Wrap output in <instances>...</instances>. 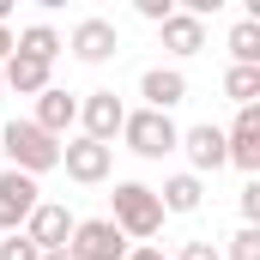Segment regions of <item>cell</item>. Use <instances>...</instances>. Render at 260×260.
I'll return each mask as SVG.
<instances>
[{"mask_svg": "<svg viewBox=\"0 0 260 260\" xmlns=\"http://www.w3.org/2000/svg\"><path fill=\"white\" fill-rule=\"evenodd\" d=\"M176 151L188 157V176H212V170H224V127H212V121L182 127Z\"/></svg>", "mask_w": 260, "mask_h": 260, "instance_id": "9", "label": "cell"}, {"mask_svg": "<svg viewBox=\"0 0 260 260\" xmlns=\"http://www.w3.org/2000/svg\"><path fill=\"white\" fill-rule=\"evenodd\" d=\"M55 67H43V61H30V55H6V67H0V85L12 91V97H43L55 79H49Z\"/></svg>", "mask_w": 260, "mask_h": 260, "instance_id": "14", "label": "cell"}, {"mask_svg": "<svg viewBox=\"0 0 260 260\" xmlns=\"http://www.w3.org/2000/svg\"><path fill=\"white\" fill-rule=\"evenodd\" d=\"M73 224H79V218L67 212L61 200H37V212L24 218V236H30L43 254H61L67 242H73Z\"/></svg>", "mask_w": 260, "mask_h": 260, "instance_id": "7", "label": "cell"}, {"mask_svg": "<svg viewBox=\"0 0 260 260\" xmlns=\"http://www.w3.org/2000/svg\"><path fill=\"white\" fill-rule=\"evenodd\" d=\"M109 224H115L127 242H151V236L164 230L157 188H145V182H115V194H109Z\"/></svg>", "mask_w": 260, "mask_h": 260, "instance_id": "2", "label": "cell"}, {"mask_svg": "<svg viewBox=\"0 0 260 260\" xmlns=\"http://www.w3.org/2000/svg\"><path fill=\"white\" fill-rule=\"evenodd\" d=\"M61 49H67V37L55 24H24V30L12 37V55H30V61H43V67H55Z\"/></svg>", "mask_w": 260, "mask_h": 260, "instance_id": "16", "label": "cell"}, {"mask_svg": "<svg viewBox=\"0 0 260 260\" xmlns=\"http://www.w3.org/2000/svg\"><path fill=\"white\" fill-rule=\"evenodd\" d=\"M127 260H170V254H164V248H151V242H133Z\"/></svg>", "mask_w": 260, "mask_h": 260, "instance_id": "25", "label": "cell"}, {"mask_svg": "<svg viewBox=\"0 0 260 260\" xmlns=\"http://www.w3.org/2000/svg\"><path fill=\"white\" fill-rule=\"evenodd\" d=\"M127 236L109 224V218H79L73 224V242H67V254L73 260H127Z\"/></svg>", "mask_w": 260, "mask_h": 260, "instance_id": "4", "label": "cell"}, {"mask_svg": "<svg viewBox=\"0 0 260 260\" xmlns=\"http://www.w3.org/2000/svg\"><path fill=\"white\" fill-rule=\"evenodd\" d=\"M67 49H73V61H85V67H103L115 49H121V30H115V18H79L73 24V37H67Z\"/></svg>", "mask_w": 260, "mask_h": 260, "instance_id": "6", "label": "cell"}, {"mask_svg": "<svg viewBox=\"0 0 260 260\" xmlns=\"http://www.w3.org/2000/svg\"><path fill=\"white\" fill-rule=\"evenodd\" d=\"M224 97H230L236 109H254V97H260V67H230V73H224Z\"/></svg>", "mask_w": 260, "mask_h": 260, "instance_id": "19", "label": "cell"}, {"mask_svg": "<svg viewBox=\"0 0 260 260\" xmlns=\"http://www.w3.org/2000/svg\"><path fill=\"white\" fill-rule=\"evenodd\" d=\"M230 67H260V12H248V18H236L230 24Z\"/></svg>", "mask_w": 260, "mask_h": 260, "instance_id": "18", "label": "cell"}, {"mask_svg": "<svg viewBox=\"0 0 260 260\" xmlns=\"http://www.w3.org/2000/svg\"><path fill=\"white\" fill-rule=\"evenodd\" d=\"M61 170L79 182V188H97V182H109V170H115V145H97V139H73L61 145Z\"/></svg>", "mask_w": 260, "mask_h": 260, "instance_id": "5", "label": "cell"}, {"mask_svg": "<svg viewBox=\"0 0 260 260\" xmlns=\"http://www.w3.org/2000/svg\"><path fill=\"white\" fill-rule=\"evenodd\" d=\"M0 91H6V85H0Z\"/></svg>", "mask_w": 260, "mask_h": 260, "instance_id": "28", "label": "cell"}, {"mask_svg": "<svg viewBox=\"0 0 260 260\" xmlns=\"http://www.w3.org/2000/svg\"><path fill=\"white\" fill-rule=\"evenodd\" d=\"M176 260H224V254H218L212 242H182V254H176Z\"/></svg>", "mask_w": 260, "mask_h": 260, "instance_id": "24", "label": "cell"}, {"mask_svg": "<svg viewBox=\"0 0 260 260\" xmlns=\"http://www.w3.org/2000/svg\"><path fill=\"white\" fill-rule=\"evenodd\" d=\"M30 121L49 133V139H61V133L79 121V97H73V91H61V85H49V91L37 97V115H30Z\"/></svg>", "mask_w": 260, "mask_h": 260, "instance_id": "15", "label": "cell"}, {"mask_svg": "<svg viewBox=\"0 0 260 260\" xmlns=\"http://www.w3.org/2000/svg\"><path fill=\"white\" fill-rule=\"evenodd\" d=\"M139 97H145V109L170 115L176 103H188V73L182 67H145L139 73Z\"/></svg>", "mask_w": 260, "mask_h": 260, "instance_id": "12", "label": "cell"}, {"mask_svg": "<svg viewBox=\"0 0 260 260\" xmlns=\"http://www.w3.org/2000/svg\"><path fill=\"white\" fill-rule=\"evenodd\" d=\"M157 37H164V49L176 55V61H188V55H200L206 49V18H194V12H170L164 24H157Z\"/></svg>", "mask_w": 260, "mask_h": 260, "instance_id": "13", "label": "cell"}, {"mask_svg": "<svg viewBox=\"0 0 260 260\" xmlns=\"http://www.w3.org/2000/svg\"><path fill=\"white\" fill-rule=\"evenodd\" d=\"M224 164H236L248 182L260 176V109H236V121L224 133Z\"/></svg>", "mask_w": 260, "mask_h": 260, "instance_id": "8", "label": "cell"}, {"mask_svg": "<svg viewBox=\"0 0 260 260\" xmlns=\"http://www.w3.org/2000/svg\"><path fill=\"white\" fill-rule=\"evenodd\" d=\"M236 206H242V224H260V182H242Z\"/></svg>", "mask_w": 260, "mask_h": 260, "instance_id": "22", "label": "cell"}, {"mask_svg": "<svg viewBox=\"0 0 260 260\" xmlns=\"http://www.w3.org/2000/svg\"><path fill=\"white\" fill-rule=\"evenodd\" d=\"M6 55H12V30L0 24V67H6Z\"/></svg>", "mask_w": 260, "mask_h": 260, "instance_id": "26", "label": "cell"}, {"mask_svg": "<svg viewBox=\"0 0 260 260\" xmlns=\"http://www.w3.org/2000/svg\"><path fill=\"white\" fill-rule=\"evenodd\" d=\"M37 200H43V188H37L30 176L0 170V230H6V236H12V230H24V218L37 212Z\"/></svg>", "mask_w": 260, "mask_h": 260, "instance_id": "10", "label": "cell"}, {"mask_svg": "<svg viewBox=\"0 0 260 260\" xmlns=\"http://www.w3.org/2000/svg\"><path fill=\"white\" fill-rule=\"evenodd\" d=\"M0 260H43V248L24 230H12V236H0Z\"/></svg>", "mask_w": 260, "mask_h": 260, "instance_id": "21", "label": "cell"}, {"mask_svg": "<svg viewBox=\"0 0 260 260\" xmlns=\"http://www.w3.org/2000/svg\"><path fill=\"white\" fill-rule=\"evenodd\" d=\"M43 260H73V254H67V248H61V254H43Z\"/></svg>", "mask_w": 260, "mask_h": 260, "instance_id": "27", "label": "cell"}, {"mask_svg": "<svg viewBox=\"0 0 260 260\" xmlns=\"http://www.w3.org/2000/svg\"><path fill=\"white\" fill-rule=\"evenodd\" d=\"M139 6V18H151V24H164L170 12H176V0H133Z\"/></svg>", "mask_w": 260, "mask_h": 260, "instance_id": "23", "label": "cell"}, {"mask_svg": "<svg viewBox=\"0 0 260 260\" xmlns=\"http://www.w3.org/2000/svg\"><path fill=\"white\" fill-rule=\"evenodd\" d=\"M121 139H127V151H133V157L157 164V157H170V151H176L182 127H176L170 115H157V109H127V121H121Z\"/></svg>", "mask_w": 260, "mask_h": 260, "instance_id": "3", "label": "cell"}, {"mask_svg": "<svg viewBox=\"0 0 260 260\" xmlns=\"http://www.w3.org/2000/svg\"><path fill=\"white\" fill-rule=\"evenodd\" d=\"M224 260H260V224H242V230L230 236V254Z\"/></svg>", "mask_w": 260, "mask_h": 260, "instance_id": "20", "label": "cell"}, {"mask_svg": "<svg viewBox=\"0 0 260 260\" xmlns=\"http://www.w3.org/2000/svg\"><path fill=\"white\" fill-rule=\"evenodd\" d=\"M200 200H206V182H200V176H188V170H182V176H170V182L157 188V206H164V212H176V218L200 212Z\"/></svg>", "mask_w": 260, "mask_h": 260, "instance_id": "17", "label": "cell"}, {"mask_svg": "<svg viewBox=\"0 0 260 260\" xmlns=\"http://www.w3.org/2000/svg\"><path fill=\"white\" fill-rule=\"evenodd\" d=\"M79 121H85V139H97V145H109L121 121H127V103L115 97V91H91L85 103H79Z\"/></svg>", "mask_w": 260, "mask_h": 260, "instance_id": "11", "label": "cell"}, {"mask_svg": "<svg viewBox=\"0 0 260 260\" xmlns=\"http://www.w3.org/2000/svg\"><path fill=\"white\" fill-rule=\"evenodd\" d=\"M0 151H6V170H18L30 182L49 176V170H61V139H49L37 121H6L0 127Z\"/></svg>", "mask_w": 260, "mask_h": 260, "instance_id": "1", "label": "cell"}]
</instances>
